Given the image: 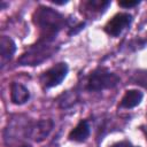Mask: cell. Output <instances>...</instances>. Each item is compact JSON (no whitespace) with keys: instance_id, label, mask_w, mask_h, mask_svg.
Masks as SVG:
<instances>
[{"instance_id":"2","label":"cell","mask_w":147,"mask_h":147,"mask_svg":"<svg viewBox=\"0 0 147 147\" xmlns=\"http://www.w3.org/2000/svg\"><path fill=\"white\" fill-rule=\"evenodd\" d=\"M57 47L53 44V39H40L36 45L31 46L22 56L18 59L21 65H37L47 59H49Z\"/></svg>"},{"instance_id":"6","label":"cell","mask_w":147,"mask_h":147,"mask_svg":"<svg viewBox=\"0 0 147 147\" xmlns=\"http://www.w3.org/2000/svg\"><path fill=\"white\" fill-rule=\"evenodd\" d=\"M131 23V15L127 13H119L116 14L105 26V31L113 37L118 36L122 31L129 26Z\"/></svg>"},{"instance_id":"5","label":"cell","mask_w":147,"mask_h":147,"mask_svg":"<svg viewBox=\"0 0 147 147\" xmlns=\"http://www.w3.org/2000/svg\"><path fill=\"white\" fill-rule=\"evenodd\" d=\"M54 123L52 119H39L37 122L30 123L28 129V138L36 142L44 141L53 130Z\"/></svg>"},{"instance_id":"14","label":"cell","mask_w":147,"mask_h":147,"mask_svg":"<svg viewBox=\"0 0 147 147\" xmlns=\"http://www.w3.org/2000/svg\"><path fill=\"white\" fill-rule=\"evenodd\" d=\"M21 147H31L30 145H24V146H21Z\"/></svg>"},{"instance_id":"1","label":"cell","mask_w":147,"mask_h":147,"mask_svg":"<svg viewBox=\"0 0 147 147\" xmlns=\"http://www.w3.org/2000/svg\"><path fill=\"white\" fill-rule=\"evenodd\" d=\"M36 25L40 29L42 39H54V36L65 25V18L59 11L40 6L33 15Z\"/></svg>"},{"instance_id":"13","label":"cell","mask_w":147,"mask_h":147,"mask_svg":"<svg viewBox=\"0 0 147 147\" xmlns=\"http://www.w3.org/2000/svg\"><path fill=\"white\" fill-rule=\"evenodd\" d=\"M110 147H133V145L131 142H129V141H119V142L114 144Z\"/></svg>"},{"instance_id":"8","label":"cell","mask_w":147,"mask_h":147,"mask_svg":"<svg viewBox=\"0 0 147 147\" xmlns=\"http://www.w3.org/2000/svg\"><path fill=\"white\" fill-rule=\"evenodd\" d=\"M16 51L15 42L11 38L7 36H2L0 38V56H1V65H5L7 61H9Z\"/></svg>"},{"instance_id":"4","label":"cell","mask_w":147,"mask_h":147,"mask_svg":"<svg viewBox=\"0 0 147 147\" xmlns=\"http://www.w3.org/2000/svg\"><path fill=\"white\" fill-rule=\"evenodd\" d=\"M68 74V65L64 62H59L55 65H53L52 68H49L48 70H46L41 77L40 80L42 83V85L46 88L49 87H54L56 85H59L67 76Z\"/></svg>"},{"instance_id":"10","label":"cell","mask_w":147,"mask_h":147,"mask_svg":"<svg viewBox=\"0 0 147 147\" xmlns=\"http://www.w3.org/2000/svg\"><path fill=\"white\" fill-rule=\"evenodd\" d=\"M142 100V93L138 90H129L125 92L124 96L121 100V107L122 108H133L138 106Z\"/></svg>"},{"instance_id":"3","label":"cell","mask_w":147,"mask_h":147,"mask_svg":"<svg viewBox=\"0 0 147 147\" xmlns=\"http://www.w3.org/2000/svg\"><path fill=\"white\" fill-rule=\"evenodd\" d=\"M118 83H119V77L116 74L110 72L106 68H98L90 75L87 79L86 88L93 92L102 91L106 88H111L116 86Z\"/></svg>"},{"instance_id":"9","label":"cell","mask_w":147,"mask_h":147,"mask_svg":"<svg viewBox=\"0 0 147 147\" xmlns=\"http://www.w3.org/2000/svg\"><path fill=\"white\" fill-rule=\"evenodd\" d=\"M90 136V125L87 121H80L69 133V139L74 141H84Z\"/></svg>"},{"instance_id":"12","label":"cell","mask_w":147,"mask_h":147,"mask_svg":"<svg viewBox=\"0 0 147 147\" xmlns=\"http://www.w3.org/2000/svg\"><path fill=\"white\" fill-rule=\"evenodd\" d=\"M118 3H119V6H122V7H124V8H129V7H134V6H137V5L139 3V1H138V0H134V1L124 0V1H119Z\"/></svg>"},{"instance_id":"11","label":"cell","mask_w":147,"mask_h":147,"mask_svg":"<svg viewBox=\"0 0 147 147\" xmlns=\"http://www.w3.org/2000/svg\"><path fill=\"white\" fill-rule=\"evenodd\" d=\"M109 5V1L105 0H91L87 2V7L91 10H102Z\"/></svg>"},{"instance_id":"7","label":"cell","mask_w":147,"mask_h":147,"mask_svg":"<svg viewBox=\"0 0 147 147\" xmlns=\"http://www.w3.org/2000/svg\"><path fill=\"white\" fill-rule=\"evenodd\" d=\"M10 99L15 105H23L30 99V92L24 85L14 82L10 85Z\"/></svg>"}]
</instances>
